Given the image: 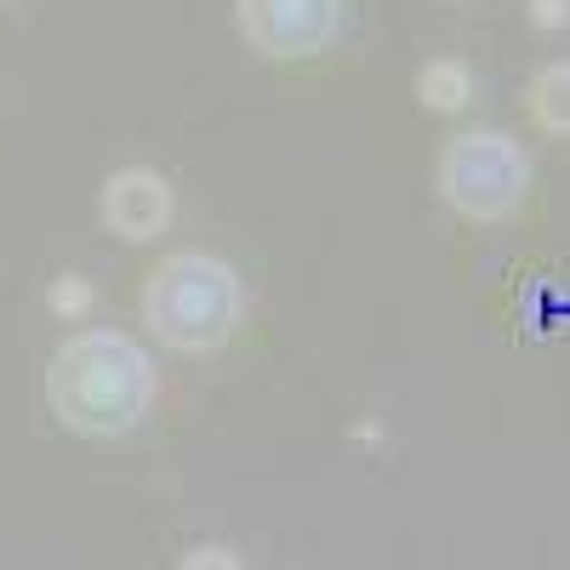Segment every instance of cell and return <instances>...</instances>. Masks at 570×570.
<instances>
[{
    "instance_id": "cell-1",
    "label": "cell",
    "mask_w": 570,
    "mask_h": 570,
    "mask_svg": "<svg viewBox=\"0 0 570 570\" xmlns=\"http://www.w3.org/2000/svg\"><path fill=\"white\" fill-rule=\"evenodd\" d=\"M240 314V285L212 257H171L149 285V320L177 348H212Z\"/></svg>"
},
{
    "instance_id": "cell-2",
    "label": "cell",
    "mask_w": 570,
    "mask_h": 570,
    "mask_svg": "<svg viewBox=\"0 0 570 570\" xmlns=\"http://www.w3.org/2000/svg\"><path fill=\"white\" fill-rule=\"evenodd\" d=\"M440 188L468 217H502L519 200V188H525V155L497 131H468L445 149Z\"/></svg>"
},
{
    "instance_id": "cell-3",
    "label": "cell",
    "mask_w": 570,
    "mask_h": 570,
    "mask_svg": "<svg viewBox=\"0 0 570 570\" xmlns=\"http://www.w3.org/2000/svg\"><path fill=\"white\" fill-rule=\"evenodd\" d=\"M246 40L268 58H303L325 46L337 23V0H240Z\"/></svg>"
},
{
    "instance_id": "cell-4",
    "label": "cell",
    "mask_w": 570,
    "mask_h": 570,
    "mask_svg": "<svg viewBox=\"0 0 570 570\" xmlns=\"http://www.w3.org/2000/svg\"><path fill=\"white\" fill-rule=\"evenodd\" d=\"M537 115L553 131H570V63L542 69V80H537Z\"/></svg>"
},
{
    "instance_id": "cell-5",
    "label": "cell",
    "mask_w": 570,
    "mask_h": 570,
    "mask_svg": "<svg viewBox=\"0 0 570 570\" xmlns=\"http://www.w3.org/2000/svg\"><path fill=\"white\" fill-rule=\"evenodd\" d=\"M422 91H428V104H434V109H456L462 91H468V75L456 63H440V69L422 75Z\"/></svg>"
}]
</instances>
